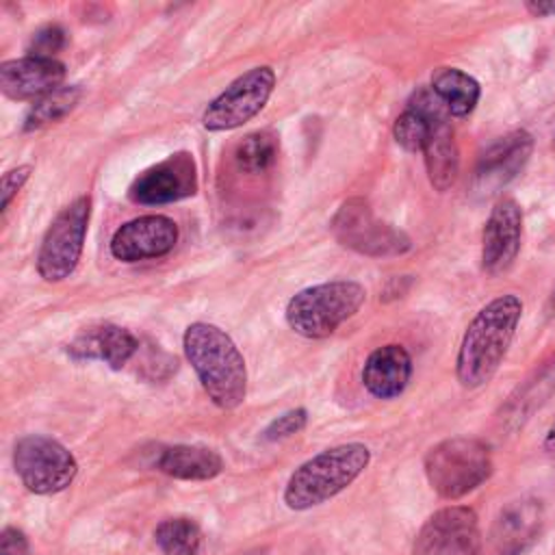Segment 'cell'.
I'll return each instance as SVG.
<instances>
[{
  "label": "cell",
  "mask_w": 555,
  "mask_h": 555,
  "mask_svg": "<svg viewBox=\"0 0 555 555\" xmlns=\"http://www.w3.org/2000/svg\"><path fill=\"white\" fill-rule=\"evenodd\" d=\"M308 423V410L306 408H295L288 410L284 414H280L278 418H273L264 431H262V440L264 442H278L284 438H291L295 434H299Z\"/></svg>",
  "instance_id": "obj_26"
},
{
  "label": "cell",
  "mask_w": 555,
  "mask_h": 555,
  "mask_svg": "<svg viewBox=\"0 0 555 555\" xmlns=\"http://www.w3.org/2000/svg\"><path fill=\"white\" fill-rule=\"evenodd\" d=\"M80 95H82V89L78 85H65V87H59L52 93L35 100L24 117V130L26 132L39 130L48 124L63 119L78 104Z\"/></svg>",
  "instance_id": "obj_22"
},
{
  "label": "cell",
  "mask_w": 555,
  "mask_h": 555,
  "mask_svg": "<svg viewBox=\"0 0 555 555\" xmlns=\"http://www.w3.org/2000/svg\"><path fill=\"white\" fill-rule=\"evenodd\" d=\"M525 9H527L533 17H548V15H555V2H527Z\"/></svg>",
  "instance_id": "obj_30"
},
{
  "label": "cell",
  "mask_w": 555,
  "mask_h": 555,
  "mask_svg": "<svg viewBox=\"0 0 555 555\" xmlns=\"http://www.w3.org/2000/svg\"><path fill=\"white\" fill-rule=\"evenodd\" d=\"M33 173V165H17L13 169H9L4 176H2V182H0V193H2V202H0V210L4 212L11 204V199L20 193V189L24 186V182L30 178Z\"/></svg>",
  "instance_id": "obj_28"
},
{
  "label": "cell",
  "mask_w": 555,
  "mask_h": 555,
  "mask_svg": "<svg viewBox=\"0 0 555 555\" xmlns=\"http://www.w3.org/2000/svg\"><path fill=\"white\" fill-rule=\"evenodd\" d=\"M366 299L362 284L332 280L295 293L284 310L288 327L304 338H327L351 319Z\"/></svg>",
  "instance_id": "obj_4"
},
{
  "label": "cell",
  "mask_w": 555,
  "mask_h": 555,
  "mask_svg": "<svg viewBox=\"0 0 555 555\" xmlns=\"http://www.w3.org/2000/svg\"><path fill=\"white\" fill-rule=\"evenodd\" d=\"M414 555H481L479 518L473 507L449 505L434 512L416 533Z\"/></svg>",
  "instance_id": "obj_10"
},
{
  "label": "cell",
  "mask_w": 555,
  "mask_h": 555,
  "mask_svg": "<svg viewBox=\"0 0 555 555\" xmlns=\"http://www.w3.org/2000/svg\"><path fill=\"white\" fill-rule=\"evenodd\" d=\"M533 150V137L527 130H514L499 137L479 156L475 169V191L481 195L496 193L527 165Z\"/></svg>",
  "instance_id": "obj_14"
},
{
  "label": "cell",
  "mask_w": 555,
  "mask_h": 555,
  "mask_svg": "<svg viewBox=\"0 0 555 555\" xmlns=\"http://www.w3.org/2000/svg\"><path fill=\"white\" fill-rule=\"evenodd\" d=\"M91 219V197L82 195L65 206L48 225L39 254L37 273L46 282H63L78 267Z\"/></svg>",
  "instance_id": "obj_7"
},
{
  "label": "cell",
  "mask_w": 555,
  "mask_h": 555,
  "mask_svg": "<svg viewBox=\"0 0 555 555\" xmlns=\"http://www.w3.org/2000/svg\"><path fill=\"white\" fill-rule=\"evenodd\" d=\"M178 225L165 215H143L119 225L111 238V254L121 262H139L169 254L178 243Z\"/></svg>",
  "instance_id": "obj_12"
},
{
  "label": "cell",
  "mask_w": 555,
  "mask_h": 555,
  "mask_svg": "<svg viewBox=\"0 0 555 555\" xmlns=\"http://www.w3.org/2000/svg\"><path fill=\"white\" fill-rule=\"evenodd\" d=\"M520 236H522V210L520 206L503 197L499 199L483 225L481 236V267L490 275H499L507 271L520 249Z\"/></svg>",
  "instance_id": "obj_13"
},
{
  "label": "cell",
  "mask_w": 555,
  "mask_h": 555,
  "mask_svg": "<svg viewBox=\"0 0 555 555\" xmlns=\"http://www.w3.org/2000/svg\"><path fill=\"white\" fill-rule=\"evenodd\" d=\"M520 317L522 301L512 293L494 297L473 317L455 358V375L464 388H479L494 377L514 340Z\"/></svg>",
  "instance_id": "obj_1"
},
{
  "label": "cell",
  "mask_w": 555,
  "mask_h": 555,
  "mask_svg": "<svg viewBox=\"0 0 555 555\" xmlns=\"http://www.w3.org/2000/svg\"><path fill=\"white\" fill-rule=\"evenodd\" d=\"M65 48V30L59 24H48L39 28L28 41V54L41 59H54L56 52Z\"/></svg>",
  "instance_id": "obj_27"
},
{
  "label": "cell",
  "mask_w": 555,
  "mask_h": 555,
  "mask_svg": "<svg viewBox=\"0 0 555 555\" xmlns=\"http://www.w3.org/2000/svg\"><path fill=\"white\" fill-rule=\"evenodd\" d=\"M0 555H28V538L17 527H4L0 533Z\"/></svg>",
  "instance_id": "obj_29"
},
{
  "label": "cell",
  "mask_w": 555,
  "mask_h": 555,
  "mask_svg": "<svg viewBox=\"0 0 555 555\" xmlns=\"http://www.w3.org/2000/svg\"><path fill=\"white\" fill-rule=\"evenodd\" d=\"M197 189V169L189 152H178L163 163L145 169L130 184V199L145 206L178 202Z\"/></svg>",
  "instance_id": "obj_11"
},
{
  "label": "cell",
  "mask_w": 555,
  "mask_h": 555,
  "mask_svg": "<svg viewBox=\"0 0 555 555\" xmlns=\"http://www.w3.org/2000/svg\"><path fill=\"white\" fill-rule=\"evenodd\" d=\"M429 89L440 98V102L453 117H466L468 113H473L481 95L479 82L457 67H438L431 74Z\"/></svg>",
  "instance_id": "obj_21"
},
{
  "label": "cell",
  "mask_w": 555,
  "mask_h": 555,
  "mask_svg": "<svg viewBox=\"0 0 555 555\" xmlns=\"http://www.w3.org/2000/svg\"><path fill=\"white\" fill-rule=\"evenodd\" d=\"M330 230L343 247L366 256H401L412 247V241L403 230L379 221L371 206L360 197L340 204L332 217Z\"/></svg>",
  "instance_id": "obj_8"
},
{
  "label": "cell",
  "mask_w": 555,
  "mask_h": 555,
  "mask_svg": "<svg viewBox=\"0 0 555 555\" xmlns=\"http://www.w3.org/2000/svg\"><path fill=\"white\" fill-rule=\"evenodd\" d=\"M280 141L278 134L271 130H256L243 137L236 147V165L247 173H262L267 171L278 156Z\"/></svg>",
  "instance_id": "obj_24"
},
{
  "label": "cell",
  "mask_w": 555,
  "mask_h": 555,
  "mask_svg": "<svg viewBox=\"0 0 555 555\" xmlns=\"http://www.w3.org/2000/svg\"><path fill=\"white\" fill-rule=\"evenodd\" d=\"M440 124V121H438ZM436 121L414 108H405L392 124V137L405 152H423Z\"/></svg>",
  "instance_id": "obj_25"
},
{
  "label": "cell",
  "mask_w": 555,
  "mask_h": 555,
  "mask_svg": "<svg viewBox=\"0 0 555 555\" xmlns=\"http://www.w3.org/2000/svg\"><path fill=\"white\" fill-rule=\"evenodd\" d=\"M542 447H544V451H546L548 455H553V457H555V421H553V423H551V427L546 429V436H544Z\"/></svg>",
  "instance_id": "obj_31"
},
{
  "label": "cell",
  "mask_w": 555,
  "mask_h": 555,
  "mask_svg": "<svg viewBox=\"0 0 555 555\" xmlns=\"http://www.w3.org/2000/svg\"><path fill=\"white\" fill-rule=\"evenodd\" d=\"M548 310H551V312H555V291H553V295L548 297Z\"/></svg>",
  "instance_id": "obj_32"
},
{
  "label": "cell",
  "mask_w": 555,
  "mask_h": 555,
  "mask_svg": "<svg viewBox=\"0 0 555 555\" xmlns=\"http://www.w3.org/2000/svg\"><path fill=\"white\" fill-rule=\"evenodd\" d=\"M425 167L429 182L436 191H447L453 186L460 169L457 143L449 121H440L431 128V134L425 143Z\"/></svg>",
  "instance_id": "obj_20"
},
{
  "label": "cell",
  "mask_w": 555,
  "mask_h": 555,
  "mask_svg": "<svg viewBox=\"0 0 555 555\" xmlns=\"http://www.w3.org/2000/svg\"><path fill=\"white\" fill-rule=\"evenodd\" d=\"M154 540L163 555H197L202 546L199 525L191 518H167L154 529Z\"/></svg>",
  "instance_id": "obj_23"
},
{
  "label": "cell",
  "mask_w": 555,
  "mask_h": 555,
  "mask_svg": "<svg viewBox=\"0 0 555 555\" xmlns=\"http://www.w3.org/2000/svg\"><path fill=\"white\" fill-rule=\"evenodd\" d=\"M412 377V358L401 345H384L369 353L362 366V384L375 399L399 397Z\"/></svg>",
  "instance_id": "obj_18"
},
{
  "label": "cell",
  "mask_w": 555,
  "mask_h": 555,
  "mask_svg": "<svg viewBox=\"0 0 555 555\" xmlns=\"http://www.w3.org/2000/svg\"><path fill=\"white\" fill-rule=\"evenodd\" d=\"M275 87V74L269 65L251 67L234 78L204 111L202 126L210 132L234 130L256 117L269 102Z\"/></svg>",
  "instance_id": "obj_9"
},
{
  "label": "cell",
  "mask_w": 555,
  "mask_h": 555,
  "mask_svg": "<svg viewBox=\"0 0 555 555\" xmlns=\"http://www.w3.org/2000/svg\"><path fill=\"white\" fill-rule=\"evenodd\" d=\"M182 347L202 388L217 408L234 410L245 401V358L221 327L195 321L184 330Z\"/></svg>",
  "instance_id": "obj_2"
},
{
  "label": "cell",
  "mask_w": 555,
  "mask_h": 555,
  "mask_svg": "<svg viewBox=\"0 0 555 555\" xmlns=\"http://www.w3.org/2000/svg\"><path fill=\"white\" fill-rule=\"evenodd\" d=\"M158 468L184 481H206L223 470V460L215 449L199 444H173L158 457Z\"/></svg>",
  "instance_id": "obj_19"
},
{
  "label": "cell",
  "mask_w": 555,
  "mask_h": 555,
  "mask_svg": "<svg viewBox=\"0 0 555 555\" xmlns=\"http://www.w3.org/2000/svg\"><path fill=\"white\" fill-rule=\"evenodd\" d=\"M137 351V336L113 323L89 327L67 345V353L74 360H100L115 371L128 364Z\"/></svg>",
  "instance_id": "obj_17"
},
{
  "label": "cell",
  "mask_w": 555,
  "mask_h": 555,
  "mask_svg": "<svg viewBox=\"0 0 555 555\" xmlns=\"http://www.w3.org/2000/svg\"><path fill=\"white\" fill-rule=\"evenodd\" d=\"M65 65L56 59L20 56L0 65V89L11 100H39L63 87Z\"/></svg>",
  "instance_id": "obj_16"
},
{
  "label": "cell",
  "mask_w": 555,
  "mask_h": 555,
  "mask_svg": "<svg viewBox=\"0 0 555 555\" xmlns=\"http://www.w3.org/2000/svg\"><path fill=\"white\" fill-rule=\"evenodd\" d=\"M13 468L26 490L35 494H56L74 481L78 462L59 440L28 434L15 442Z\"/></svg>",
  "instance_id": "obj_6"
},
{
  "label": "cell",
  "mask_w": 555,
  "mask_h": 555,
  "mask_svg": "<svg viewBox=\"0 0 555 555\" xmlns=\"http://www.w3.org/2000/svg\"><path fill=\"white\" fill-rule=\"evenodd\" d=\"M542 522L544 509L533 496H522L501 507L490 529L494 555H525L538 540Z\"/></svg>",
  "instance_id": "obj_15"
},
{
  "label": "cell",
  "mask_w": 555,
  "mask_h": 555,
  "mask_svg": "<svg viewBox=\"0 0 555 555\" xmlns=\"http://www.w3.org/2000/svg\"><path fill=\"white\" fill-rule=\"evenodd\" d=\"M371 451L362 442L325 449L299 464L286 481L284 503L304 512L317 507L351 486L369 466Z\"/></svg>",
  "instance_id": "obj_3"
},
{
  "label": "cell",
  "mask_w": 555,
  "mask_h": 555,
  "mask_svg": "<svg viewBox=\"0 0 555 555\" xmlns=\"http://www.w3.org/2000/svg\"><path fill=\"white\" fill-rule=\"evenodd\" d=\"M425 477L431 490L455 501L479 488L492 473L490 449L479 438L453 436L425 453Z\"/></svg>",
  "instance_id": "obj_5"
}]
</instances>
